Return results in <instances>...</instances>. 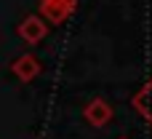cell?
<instances>
[{
    "instance_id": "3957f363",
    "label": "cell",
    "mask_w": 152,
    "mask_h": 139,
    "mask_svg": "<svg viewBox=\"0 0 152 139\" xmlns=\"http://www.w3.org/2000/svg\"><path fill=\"white\" fill-rule=\"evenodd\" d=\"M40 70H43V64H40V59H37L35 54H24V56H19V59L11 64V72H13L21 83H32V80L40 75Z\"/></svg>"
},
{
    "instance_id": "277c9868",
    "label": "cell",
    "mask_w": 152,
    "mask_h": 139,
    "mask_svg": "<svg viewBox=\"0 0 152 139\" xmlns=\"http://www.w3.org/2000/svg\"><path fill=\"white\" fill-rule=\"evenodd\" d=\"M19 38L21 40H27V43H40L45 35H48V24H45V19H40V16H27V19H21V24H19Z\"/></svg>"
},
{
    "instance_id": "6da1fadb",
    "label": "cell",
    "mask_w": 152,
    "mask_h": 139,
    "mask_svg": "<svg viewBox=\"0 0 152 139\" xmlns=\"http://www.w3.org/2000/svg\"><path fill=\"white\" fill-rule=\"evenodd\" d=\"M77 8V0H40V19L45 24H64Z\"/></svg>"
},
{
    "instance_id": "7a4b0ae2",
    "label": "cell",
    "mask_w": 152,
    "mask_h": 139,
    "mask_svg": "<svg viewBox=\"0 0 152 139\" xmlns=\"http://www.w3.org/2000/svg\"><path fill=\"white\" fill-rule=\"evenodd\" d=\"M112 115H115L112 104H110L107 99H102V96L91 99V102L83 107V118H86V123L94 126V129H104V126L112 121Z\"/></svg>"
},
{
    "instance_id": "8992f818",
    "label": "cell",
    "mask_w": 152,
    "mask_h": 139,
    "mask_svg": "<svg viewBox=\"0 0 152 139\" xmlns=\"http://www.w3.org/2000/svg\"><path fill=\"white\" fill-rule=\"evenodd\" d=\"M118 139H128V137H118Z\"/></svg>"
},
{
    "instance_id": "5b68a950",
    "label": "cell",
    "mask_w": 152,
    "mask_h": 139,
    "mask_svg": "<svg viewBox=\"0 0 152 139\" xmlns=\"http://www.w3.org/2000/svg\"><path fill=\"white\" fill-rule=\"evenodd\" d=\"M134 107H136V110L152 123V80L136 94V96H134Z\"/></svg>"
}]
</instances>
